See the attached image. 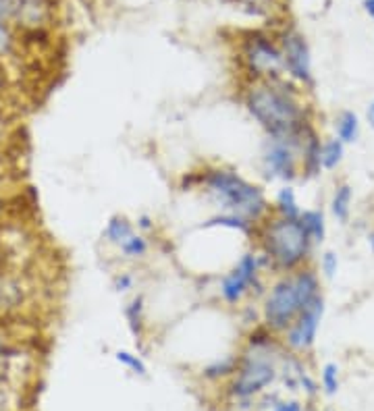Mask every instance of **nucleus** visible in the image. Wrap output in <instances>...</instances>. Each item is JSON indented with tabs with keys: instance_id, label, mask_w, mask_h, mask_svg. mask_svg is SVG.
I'll return each mask as SVG.
<instances>
[{
	"instance_id": "33",
	"label": "nucleus",
	"mask_w": 374,
	"mask_h": 411,
	"mask_svg": "<svg viewBox=\"0 0 374 411\" xmlns=\"http://www.w3.org/2000/svg\"><path fill=\"white\" fill-rule=\"evenodd\" d=\"M366 117H368V120H370V125L374 127V102L368 106V113H366Z\"/></svg>"
},
{
	"instance_id": "6",
	"label": "nucleus",
	"mask_w": 374,
	"mask_h": 411,
	"mask_svg": "<svg viewBox=\"0 0 374 411\" xmlns=\"http://www.w3.org/2000/svg\"><path fill=\"white\" fill-rule=\"evenodd\" d=\"M306 141V139H304ZM304 141L287 137H268L262 144L260 167L268 181H293L302 162Z\"/></svg>"
},
{
	"instance_id": "35",
	"label": "nucleus",
	"mask_w": 374,
	"mask_h": 411,
	"mask_svg": "<svg viewBox=\"0 0 374 411\" xmlns=\"http://www.w3.org/2000/svg\"><path fill=\"white\" fill-rule=\"evenodd\" d=\"M0 411H2V407H0Z\"/></svg>"
},
{
	"instance_id": "19",
	"label": "nucleus",
	"mask_w": 374,
	"mask_h": 411,
	"mask_svg": "<svg viewBox=\"0 0 374 411\" xmlns=\"http://www.w3.org/2000/svg\"><path fill=\"white\" fill-rule=\"evenodd\" d=\"M343 158V141L337 139H328L320 146V167L324 169H335Z\"/></svg>"
},
{
	"instance_id": "24",
	"label": "nucleus",
	"mask_w": 374,
	"mask_h": 411,
	"mask_svg": "<svg viewBox=\"0 0 374 411\" xmlns=\"http://www.w3.org/2000/svg\"><path fill=\"white\" fill-rule=\"evenodd\" d=\"M322 272L331 279V277H335V272H337V256L333 253V251H326L324 256H322Z\"/></svg>"
},
{
	"instance_id": "14",
	"label": "nucleus",
	"mask_w": 374,
	"mask_h": 411,
	"mask_svg": "<svg viewBox=\"0 0 374 411\" xmlns=\"http://www.w3.org/2000/svg\"><path fill=\"white\" fill-rule=\"evenodd\" d=\"M300 223L304 227V231L308 233L312 243H320L326 233V225H324V216L320 210H304L300 214Z\"/></svg>"
},
{
	"instance_id": "2",
	"label": "nucleus",
	"mask_w": 374,
	"mask_h": 411,
	"mask_svg": "<svg viewBox=\"0 0 374 411\" xmlns=\"http://www.w3.org/2000/svg\"><path fill=\"white\" fill-rule=\"evenodd\" d=\"M189 176L193 181L187 183V187H200L221 208V212L240 214L254 225H260L272 212L264 189L233 169L210 167L200 173H189Z\"/></svg>"
},
{
	"instance_id": "16",
	"label": "nucleus",
	"mask_w": 374,
	"mask_h": 411,
	"mask_svg": "<svg viewBox=\"0 0 374 411\" xmlns=\"http://www.w3.org/2000/svg\"><path fill=\"white\" fill-rule=\"evenodd\" d=\"M349 204H352V187L349 185H341L335 189L333 202H331V210L335 214L337 221L345 223L349 216Z\"/></svg>"
},
{
	"instance_id": "4",
	"label": "nucleus",
	"mask_w": 374,
	"mask_h": 411,
	"mask_svg": "<svg viewBox=\"0 0 374 411\" xmlns=\"http://www.w3.org/2000/svg\"><path fill=\"white\" fill-rule=\"evenodd\" d=\"M256 239L258 251L266 258L268 268L283 274L298 270L310 253L312 239L300 218H283L270 212L258 225Z\"/></svg>"
},
{
	"instance_id": "34",
	"label": "nucleus",
	"mask_w": 374,
	"mask_h": 411,
	"mask_svg": "<svg viewBox=\"0 0 374 411\" xmlns=\"http://www.w3.org/2000/svg\"><path fill=\"white\" fill-rule=\"evenodd\" d=\"M370 243H373V247H374V235L370 237Z\"/></svg>"
},
{
	"instance_id": "29",
	"label": "nucleus",
	"mask_w": 374,
	"mask_h": 411,
	"mask_svg": "<svg viewBox=\"0 0 374 411\" xmlns=\"http://www.w3.org/2000/svg\"><path fill=\"white\" fill-rule=\"evenodd\" d=\"M6 88H8L6 73H4V69H2V64H0V98H4V94H6Z\"/></svg>"
},
{
	"instance_id": "26",
	"label": "nucleus",
	"mask_w": 374,
	"mask_h": 411,
	"mask_svg": "<svg viewBox=\"0 0 374 411\" xmlns=\"http://www.w3.org/2000/svg\"><path fill=\"white\" fill-rule=\"evenodd\" d=\"M135 225H137V229H139L141 233H150V231H154V223H152V218H150L148 214L137 216Z\"/></svg>"
},
{
	"instance_id": "25",
	"label": "nucleus",
	"mask_w": 374,
	"mask_h": 411,
	"mask_svg": "<svg viewBox=\"0 0 374 411\" xmlns=\"http://www.w3.org/2000/svg\"><path fill=\"white\" fill-rule=\"evenodd\" d=\"M17 8V0H0V23H6L8 19H13Z\"/></svg>"
},
{
	"instance_id": "13",
	"label": "nucleus",
	"mask_w": 374,
	"mask_h": 411,
	"mask_svg": "<svg viewBox=\"0 0 374 411\" xmlns=\"http://www.w3.org/2000/svg\"><path fill=\"white\" fill-rule=\"evenodd\" d=\"M272 214L283 216V218H300L302 210H300V204H298V197H296V189L291 185H285L277 191Z\"/></svg>"
},
{
	"instance_id": "20",
	"label": "nucleus",
	"mask_w": 374,
	"mask_h": 411,
	"mask_svg": "<svg viewBox=\"0 0 374 411\" xmlns=\"http://www.w3.org/2000/svg\"><path fill=\"white\" fill-rule=\"evenodd\" d=\"M115 359L125 365L127 370H131L133 374H137V376H146L148 374V368H146V361L137 355V353H131V351H125V349H119V351L115 353Z\"/></svg>"
},
{
	"instance_id": "30",
	"label": "nucleus",
	"mask_w": 374,
	"mask_h": 411,
	"mask_svg": "<svg viewBox=\"0 0 374 411\" xmlns=\"http://www.w3.org/2000/svg\"><path fill=\"white\" fill-rule=\"evenodd\" d=\"M6 353H8V347H6V341L2 339V335H0V365L4 363V359H6Z\"/></svg>"
},
{
	"instance_id": "17",
	"label": "nucleus",
	"mask_w": 374,
	"mask_h": 411,
	"mask_svg": "<svg viewBox=\"0 0 374 411\" xmlns=\"http://www.w3.org/2000/svg\"><path fill=\"white\" fill-rule=\"evenodd\" d=\"M235 370H237V355H227V357L216 359L210 365H206L204 376L210 378V380H219V378H225V376H233Z\"/></svg>"
},
{
	"instance_id": "1",
	"label": "nucleus",
	"mask_w": 374,
	"mask_h": 411,
	"mask_svg": "<svg viewBox=\"0 0 374 411\" xmlns=\"http://www.w3.org/2000/svg\"><path fill=\"white\" fill-rule=\"evenodd\" d=\"M244 106L268 137L304 141L312 133L298 92L283 77L249 81L244 92Z\"/></svg>"
},
{
	"instance_id": "31",
	"label": "nucleus",
	"mask_w": 374,
	"mask_h": 411,
	"mask_svg": "<svg viewBox=\"0 0 374 411\" xmlns=\"http://www.w3.org/2000/svg\"><path fill=\"white\" fill-rule=\"evenodd\" d=\"M4 118H6V111H4V98H0V127L4 125Z\"/></svg>"
},
{
	"instance_id": "7",
	"label": "nucleus",
	"mask_w": 374,
	"mask_h": 411,
	"mask_svg": "<svg viewBox=\"0 0 374 411\" xmlns=\"http://www.w3.org/2000/svg\"><path fill=\"white\" fill-rule=\"evenodd\" d=\"M242 60L248 71L249 81H264V79H279L285 73V62L281 46L275 44L270 38L251 34L244 42Z\"/></svg>"
},
{
	"instance_id": "5",
	"label": "nucleus",
	"mask_w": 374,
	"mask_h": 411,
	"mask_svg": "<svg viewBox=\"0 0 374 411\" xmlns=\"http://www.w3.org/2000/svg\"><path fill=\"white\" fill-rule=\"evenodd\" d=\"M268 268L266 258L260 251H246L219 281V297L225 305L237 307L249 295H264L262 274Z\"/></svg>"
},
{
	"instance_id": "12",
	"label": "nucleus",
	"mask_w": 374,
	"mask_h": 411,
	"mask_svg": "<svg viewBox=\"0 0 374 411\" xmlns=\"http://www.w3.org/2000/svg\"><path fill=\"white\" fill-rule=\"evenodd\" d=\"M133 233H135V223H131L123 214H115V216L109 218V223L102 231V237L109 245L119 249Z\"/></svg>"
},
{
	"instance_id": "3",
	"label": "nucleus",
	"mask_w": 374,
	"mask_h": 411,
	"mask_svg": "<svg viewBox=\"0 0 374 411\" xmlns=\"http://www.w3.org/2000/svg\"><path fill=\"white\" fill-rule=\"evenodd\" d=\"M320 297L318 277L310 268H298L279 277L262 295L260 322L275 335H283L296 318Z\"/></svg>"
},
{
	"instance_id": "21",
	"label": "nucleus",
	"mask_w": 374,
	"mask_h": 411,
	"mask_svg": "<svg viewBox=\"0 0 374 411\" xmlns=\"http://www.w3.org/2000/svg\"><path fill=\"white\" fill-rule=\"evenodd\" d=\"M337 365L335 363H326L324 370H322V384L326 389L328 395H335L337 389H339V380H337Z\"/></svg>"
},
{
	"instance_id": "10",
	"label": "nucleus",
	"mask_w": 374,
	"mask_h": 411,
	"mask_svg": "<svg viewBox=\"0 0 374 411\" xmlns=\"http://www.w3.org/2000/svg\"><path fill=\"white\" fill-rule=\"evenodd\" d=\"M200 227L202 229H229V231H237V233L248 237H256V229H258V225H254L251 221L240 216V214H233V212H219V214L206 218Z\"/></svg>"
},
{
	"instance_id": "22",
	"label": "nucleus",
	"mask_w": 374,
	"mask_h": 411,
	"mask_svg": "<svg viewBox=\"0 0 374 411\" xmlns=\"http://www.w3.org/2000/svg\"><path fill=\"white\" fill-rule=\"evenodd\" d=\"M15 48V36L8 27V23H0V59L8 57Z\"/></svg>"
},
{
	"instance_id": "11",
	"label": "nucleus",
	"mask_w": 374,
	"mask_h": 411,
	"mask_svg": "<svg viewBox=\"0 0 374 411\" xmlns=\"http://www.w3.org/2000/svg\"><path fill=\"white\" fill-rule=\"evenodd\" d=\"M123 314L131 335L135 337V341H141L144 335H146V305H144V295L131 297V301L123 307Z\"/></svg>"
},
{
	"instance_id": "28",
	"label": "nucleus",
	"mask_w": 374,
	"mask_h": 411,
	"mask_svg": "<svg viewBox=\"0 0 374 411\" xmlns=\"http://www.w3.org/2000/svg\"><path fill=\"white\" fill-rule=\"evenodd\" d=\"M6 295H8L6 283L0 279V314H2V312H4V307H6Z\"/></svg>"
},
{
	"instance_id": "27",
	"label": "nucleus",
	"mask_w": 374,
	"mask_h": 411,
	"mask_svg": "<svg viewBox=\"0 0 374 411\" xmlns=\"http://www.w3.org/2000/svg\"><path fill=\"white\" fill-rule=\"evenodd\" d=\"M272 411H302V405L298 401H279Z\"/></svg>"
},
{
	"instance_id": "8",
	"label": "nucleus",
	"mask_w": 374,
	"mask_h": 411,
	"mask_svg": "<svg viewBox=\"0 0 374 411\" xmlns=\"http://www.w3.org/2000/svg\"><path fill=\"white\" fill-rule=\"evenodd\" d=\"M322 312H324V301H322V297H318L306 312H302L296 318V322L283 333V343L291 351H308L314 345Z\"/></svg>"
},
{
	"instance_id": "15",
	"label": "nucleus",
	"mask_w": 374,
	"mask_h": 411,
	"mask_svg": "<svg viewBox=\"0 0 374 411\" xmlns=\"http://www.w3.org/2000/svg\"><path fill=\"white\" fill-rule=\"evenodd\" d=\"M119 251L123 253V258H127V260H144L148 256V251H150V243H148V239H146L144 233L135 231L119 247Z\"/></svg>"
},
{
	"instance_id": "23",
	"label": "nucleus",
	"mask_w": 374,
	"mask_h": 411,
	"mask_svg": "<svg viewBox=\"0 0 374 411\" xmlns=\"http://www.w3.org/2000/svg\"><path fill=\"white\" fill-rule=\"evenodd\" d=\"M133 285H135V277H133L131 272H117V274L113 277V289H115L117 293H127V291H131Z\"/></svg>"
},
{
	"instance_id": "32",
	"label": "nucleus",
	"mask_w": 374,
	"mask_h": 411,
	"mask_svg": "<svg viewBox=\"0 0 374 411\" xmlns=\"http://www.w3.org/2000/svg\"><path fill=\"white\" fill-rule=\"evenodd\" d=\"M364 6H366L368 15L374 19V0H366V2H364Z\"/></svg>"
},
{
	"instance_id": "18",
	"label": "nucleus",
	"mask_w": 374,
	"mask_h": 411,
	"mask_svg": "<svg viewBox=\"0 0 374 411\" xmlns=\"http://www.w3.org/2000/svg\"><path fill=\"white\" fill-rule=\"evenodd\" d=\"M358 131H360V123L356 113L352 111H345L341 113V117L337 118V135L343 144H349V141H356L358 139Z\"/></svg>"
},
{
	"instance_id": "9",
	"label": "nucleus",
	"mask_w": 374,
	"mask_h": 411,
	"mask_svg": "<svg viewBox=\"0 0 374 411\" xmlns=\"http://www.w3.org/2000/svg\"><path fill=\"white\" fill-rule=\"evenodd\" d=\"M279 46L283 53L285 73H289L300 83H312L310 48L306 40L296 32H287Z\"/></svg>"
}]
</instances>
